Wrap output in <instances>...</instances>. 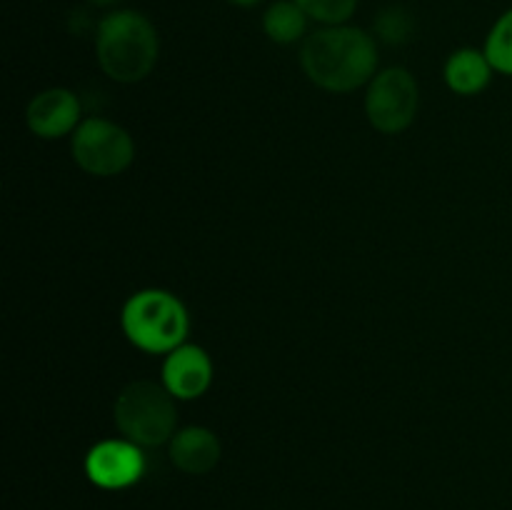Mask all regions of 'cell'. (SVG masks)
Here are the masks:
<instances>
[{"label":"cell","instance_id":"1","mask_svg":"<svg viewBox=\"0 0 512 510\" xmlns=\"http://www.w3.org/2000/svg\"><path fill=\"white\" fill-rule=\"evenodd\" d=\"M300 65L320 88L330 93H350L375 75L378 48L365 30L330 25L305 38Z\"/></svg>","mask_w":512,"mask_h":510},{"label":"cell","instance_id":"2","mask_svg":"<svg viewBox=\"0 0 512 510\" xmlns=\"http://www.w3.org/2000/svg\"><path fill=\"white\" fill-rule=\"evenodd\" d=\"M160 40L153 23L135 10L105 15L95 35V53L103 73L118 83L148 78L158 60Z\"/></svg>","mask_w":512,"mask_h":510},{"label":"cell","instance_id":"3","mask_svg":"<svg viewBox=\"0 0 512 510\" xmlns=\"http://www.w3.org/2000/svg\"><path fill=\"white\" fill-rule=\"evenodd\" d=\"M123 333L145 353H173L188 335L190 320L185 305L173 293L160 288L130 295L120 313Z\"/></svg>","mask_w":512,"mask_h":510},{"label":"cell","instance_id":"4","mask_svg":"<svg viewBox=\"0 0 512 510\" xmlns=\"http://www.w3.org/2000/svg\"><path fill=\"white\" fill-rule=\"evenodd\" d=\"M115 425L125 440L145 448L173 440L178 425L173 395L153 380H135L120 390L115 400Z\"/></svg>","mask_w":512,"mask_h":510},{"label":"cell","instance_id":"5","mask_svg":"<svg viewBox=\"0 0 512 510\" xmlns=\"http://www.w3.org/2000/svg\"><path fill=\"white\" fill-rule=\"evenodd\" d=\"M135 145L128 130L105 118H88L73 133V158L85 173L110 178L133 163Z\"/></svg>","mask_w":512,"mask_h":510},{"label":"cell","instance_id":"6","mask_svg":"<svg viewBox=\"0 0 512 510\" xmlns=\"http://www.w3.org/2000/svg\"><path fill=\"white\" fill-rule=\"evenodd\" d=\"M418 105V83L405 68H388L375 75L365 95L368 120L385 135L403 133L418 115Z\"/></svg>","mask_w":512,"mask_h":510},{"label":"cell","instance_id":"7","mask_svg":"<svg viewBox=\"0 0 512 510\" xmlns=\"http://www.w3.org/2000/svg\"><path fill=\"white\" fill-rule=\"evenodd\" d=\"M145 473L140 445L130 440H103L85 455V475L105 490H123L138 483Z\"/></svg>","mask_w":512,"mask_h":510},{"label":"cell","instance_id":"8","mask_svg":"<svg viewBox=\"0 0 512 510\" xmlns=\"http://www.w3.org/2000/svg\"><path fill=\"white\" fill-rule=\"evenodd\" d=\"M28 128L38 138L55 140L63 135L75 133L80 125V100L68 88H50L35 95L28 105Z\"/></svg>","mask_w":512,"mask_h":510},{"label":"cell","instance_id":"9","mask_svg":"<svg viewBox=\"0 0 512 510\" xmlns=\"http://www.w3.org/2000/svg\"><path fill=\"white\" fill-rule=\"evenodd\" d=\"M213 363L200 345H180L163 363V385L178 400H195L210 388Z\"/></svg>","mask_w":512,"mask_h":510},{"label":"cell","instance_id":"10","mask_svg":"<svg viewBox=\"0 0 512 510\" xmlns=\"http://www.w3.org/2000/svg\"><path fill=\"white\" fill-rule=\"evenodd\" d=\"M170 460L178 470L188 475H205L218 465L220 440L213 430L188 425L178 430L170 440Z\"/></svg>","mask_w":512,"mask_h":510},{"label":"cell","instance_id":"11","mask_svg":"<svg viewBox=\"0 0 512 510\" xmlns=\"http://www.w3.org/2000/svg\"><path fill=\"white\" fill-rule=\"evenodd\" d=\"M493 65L485 58V53L475 48H460L445 63V80L450 90L458 95H478L480 90L488 88Z\"/></svg>","mask_w":512,"mask_h":510},{"label":"cell","instance_id":"12","mask_svg":"<svg viewBox=\"0 0 512 510\" xmlns=\"http://www.w3.org/2000/svg\"><path fill=\"white\" fill-rule=\"evenodd\" d=\"M305 23H308V15L303 13V8L295 0L293 3L290 0H278L263 15L265 35L280 45L295 43V40L303 38Z\"/></svg>","mask_w":512,"mask_h":510},{"label":"cell","instance_id":"13","mask_svg":"<svg viewBox=\"0 0 512 510\" xmlns=\"http://www.w3.org/2000/svg\"><path fill=\"white\" fill-rule=\"evenodd\" d=\"M485 58L490 60L493 70L503 75H512V10L500 15L485 40Z\"/></svg>","mask_w":512,"mask_h":510},{"label":"cell","instance_id":"14","mask_svg":"<svg viewBox=\"0 0 512 510\" xmlns=\"http://www.w3.org/2000/svg\"><path fill=\"white\" fill-rule=\"evenodd\" d=\"M308 18L325 25H343L358 8V0H295Z\"/></svg>","mask_w":512,"mask_h":510},{"label":"cell","instance_id":"15","mask_svg":"<svg viewBox=\"0 0 512 510\" xmlns=\"http://www.w3.org/2000/svg\"><path fill=\"white\" fill-rule=\"evenodd\" d=\"M378 33L383 35L388 43H400V40L408 38L410 20L405 18L400 10H385L378 18Z\"/></svg>","mask_w":512,"mask_h":510},{"label":"cell","instance_id":"16","mask_svg":"<svg viewBox=\"0 0 512 510\" xmlns=\"http://www.w3.org/2000/svg\"><path fill=\"white\" fill-rule=\"evenodd\" d=\"M90 3H95V5H113V3H118V0H90Z\"/></svg>","mask_w":512,"mask_h":510},{"label":"cell","instance_id":"17","mask_svg":"<svg viewBox=\"0 0 512 510\" xmlns=\"http://www.w3.org/2000/svg\"><path fill=\"white\" fill-rule=\"evenodd\" d=\"M235 3H240V5H250V3H255V0H235Z\"/></svg>","mask_w":512,"mask_h":510}]
</instances>
